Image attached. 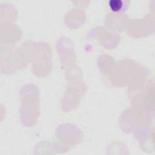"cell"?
<instances>
[{"instance_id": "6da1fadb", "label": "cell", "mask_w": 155, "mask_h": 155, "mask_svg": "<svg viewBox=\"0 0 155 155\" xmlns=\"http://www.w3.org/2000/svg\"><path fill=\"white\" fill-rule=\"evenodd\" d=\"M65 78L66 87L61 99V105L62 111L68 112L78 107L87 88L83 81L82 71L77 65H74L66 69Z\"/></svg>"}, {"instance_id": "30bf717a", "label": "cell", "mask_w": 155, "mask_h": 155, "mask_svg": "<svg viewBox=\"0 0 155 155\" xmlns=\"http://www.w3.org/2000/svg\"><path fill=\"white\" fill-rule=\"evenodd\" d=\"M56 46L62 68L67 69L74 65L76 56L72 41L67 37H61L58 40Z\"/></svg>"}, {"instance_id": "5b68a950", "label": "cell", "mask_w": 155, "mask_h": 155, "mask_svg": "<svg viewBox=\"0 0 155 155\" xmlns=\"http://www.w3.org/2000/svg\"><path fill=\"white\" fill-rule=\"evenodd\" d=\"M137 64L138 63L130 59H123L116 62L114 70L108 76L110 82L117 87L128 85Z\"/></svg>"}, {"instance_id": "277c9868", "label": "cell", "mask_w": 155, "mask_h": 155, "mask_svg": "<svg viewBox=\"0 0 155 155\" xmlns=\"http://www.w3.org/2000/svg\"><path fill=\"white\" fill-rule=\"evenodd\" d=\"M130 99L141 93L154 88V76L148 68L138 63L137 68L128 84Z\"/></svg>"}, {"instance_id": "e0dca14e", "label": "cell", "mask_w": 155, "mask_h": 155, "mask_svg": "<svg viewBox=\"0 0 155 155\" xmlns=\"http://www.w3.org/2000/svg\"><path fill=\"white\" fill-rule=\"evenodd\" d=\"M116 64V61L108 54H102L97 58V65L103 74L109 75L114 70Z\"/></svg>"}, {"instance_id": "ba28073f", "label": "cell", "mask_w": 155, "mask_h": 155, "mask_svg": "<svg viewBox=\"0 0 155 155\" xmlns=\"http://www.w3.org/2000/svg\"><path fill=\"white\" fill-rule=\"evenodd\" d=\"M87 39L93 41L97 39L99 44L105 49H113L119 44L121 38L119 34L106 27H96L87 36Z\"/></svg>"}, {"instance_id": "2e32d148", "label": "cell", "mask_w": 155, "mask_h": 155, "mask_svg": "<svg viewBox=\"0 0 155 155\" xmlns=\"http://www.w3.org/2000/svg\"><path fill=\"white\" fill-rule=\"evenodd\" d=\"M154 128L152 127L134 137L138 140L140 147L144 151L151 153L154 151Z\"/></svg>"}, {"instance_id": "4fadbf2b", "label": "cell", "mask_w": 155, "mask_h": 155, "mask_svg": "<svg viewBox=\"0 0 155 155\" xmlns=\"http://www.w3.org/2000/svg\"><path fill=\"white\" fill-rule=\"evenodd\" d=\"M51 56L44 55L39 57L33 62V73L38 78H44L51 71L52 62Z\"/></svg>"}, {"instance_id": "7c38bea8", "label": "cell", "mask_w": 155, "mask_h": 155, "mask_svg": "<svg viewBox=\"0 0 155 155\" xmlns=\"http://www.w3.org/2000/svg\"><path fill=\"white\" fill-rule=\"evenodd\" d=\"M130 21L125 13H109L104 18L106 28L114 32H122L125 30Z\"/></svg>"}, {"instance_id": "52a82bcc", "label": "cell", "mask_w": 155, "mask_h": 155, "mask_svg": "<svg viewBox=\"0 0 155 155\" xmlns=\"http://www.w3.org/2000/svg\"><path fill=\"white\" fill-rule=\"evenodd\" d=\"M127 28L128 35L134 38L145 37L154 34V13H148L142 18L130 19Z\"/></svg>"}, {"instance_id": "5bb4252c", "label": "cell", "mask_w": 155, "mask_h": 155, "mask_svg": "<svg viewBox=\"0 0 155 155\" xmlns=\"http://www.w3.org/2000/svg\"><path fill=\"white\" fill-rule=\"evenodd\" d=\"M85 21V12L80 8H73L69 10L64 18V22L70 29H76L84 24Z\"/></svg>"}, {"instance_id": "7a4b0ae2", "label": "cell", "mask_w": 155, "mask_h": 155, "mask_svg": "<svg viewBox=\"0 0 155 155\" xmlns=\"http://www.w3.org/2000/svg\"><path fill=\"white\" fill-rule=\"evenodd\" d=\"M39 90L33 84L23 85L19 91L21 104L19 113L21 122L25 127H32L40 114Z\"/></svg>"}, {"instance_id": "8fae6325", "label": "cell", "mask_w": 155, "mask_h": 155, "mask_svg": "<svg viewBox=\"0 0 155 155\" xmlns=\"http://www.w3.org/2000/svg\"><path fill=\"white\" fill-rule=\"evenodd\" d=\"M22 35L21 28L15 24L1 27V53L13 50L16 42L21 39Z\"/></svg>"}, {"instance_id": "ac0fdd59", "label": "cell", "mask_w": 155, "mask_h": 155, "mask_svg": "<svg viewBox=\"0 0 155 155\" xmlns=\"http://www.w3.org/2000/svg\"><path fill=\"white\" fill-rule=\"evenodd\" d=\"M130 2L124 0H110L109 7L114 13H124L128 8Z\"/></svg>"}, {"instance_id": "9a60e30c", "label": "cell", "mask_w": 155, "mask_h": 155, "mask_svg": "<svg viewBox=\"0 0 155 155\" xmlns=\"http://www.w3.org/2000/svg\"><path fill=\"white\" fill-rule=\"evenodd\" d=\"M18 17V10L16 8L10 3L1 4V27L13 24Z\"/></svg>"}, {"instance_id": "3957f363", "label": "cell", "mask_w": 155, "mask_h": 155, "mask_svg": "<svg viewBox=\"0 0 155 155\" xmlns=\"http://www.w3.org/2000/svg\"><path fill=\"white\" fill-rule=\"evenodd\" d=\"M154 116V112L131 105L120 114L119 125L124 132L135 136L151 128Z\"/></svg>"}, {"instance_id": "8992f818", "label": "cell", "mask_w": 155, "mask_h": 155, "mask_svg": "<svg viewBox=\"0 0 155 155\" xmlns=\"http://www.w3.org/2000/svg\"><path fill=\"white\" fill-rule=\"evenodd\" d=\"M84 134L76 125L71 123L60 124L56 130L55 140L70 148L79 144L83 139Z\"/></svg>"}, {"instance_id": "9c48e42d", "label": "cell", "mask_w": 155, "mask_h": 155, "mask_svg": "<svg viewBox=\"0 0 155 155\" xmlns=\"http://www.w3.org/2000/svg\"><path fill=\"white\" fill-rule=\"evenodd\" d=\"M18 50L1 53V73L12 74L18 69L24 68L27 65Z\"/></svg>"}]
</instances>
